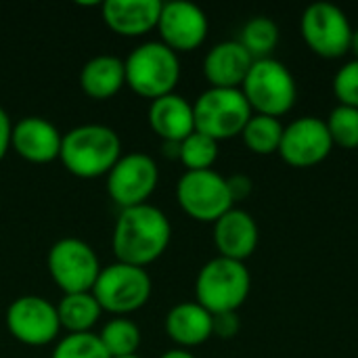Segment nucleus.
<instances>
[{"instance_id":"nucleus-34","label":"nucleus","mask_w":358,"mask_h":358,"mask_svg":"<svg viewBox=\"0 0 358 358\" xmlns=\"http://www.w3.org/2000/svg\"><path fill=\"white\" fill-rule=\"evenodd\" d=\"M350 52L355 55V59H358V27L352 31V40H350Z\"/></svg>"},{"instance_id":"nucleus-14","label":"nucleus","mask_w":358,"mask_h":358,"mask_svg":"<svg viewBox=\"0 0 358 358\" xmlns=\"http://www.w3.org/2000/svg\"><path fill=\"white\" fill-rule=\"evenodd\" d=\"M155 29L159 31V42L178 55L199 48L208 38L210 23L197 4L187 0H172L164 2Z\"/></svg>"},{"instance_id":"nucleus-20","label":"nucleus","mask_w":358,"mask_h":358,"mask_svg":"<svg viewBox=\"0 0 358 358\" xmlns=\"http://www.w3.org/2000/svg\"><path fill=\"white\" fill-rule=\"evenodd\" d=\"M212 315L197 302H180L166 315V334L178 348H195L212 338Z\"/></svg>"},{"instance_id":"nucleus-13","label":"nucleus","mask_w":358,"mask_h":358,"mask_svg":"<svg viewBox=\"0 0 358 358\" xmlns=\"http://www.w3.org/2000/svg\"><path fill=\"white\" fill-rule=\"evenodd\" d=\"M334 149L331 134L325 120L304 115L283 128L279 155L292 168H313L329 157Z\"/></svg>"},{"instance_id":"nucleus-25","label":"nucleus","mask_w":358,"mask_h":358,"mask_svg":"<svg viewBox=\"0 0 358 358\" xmlns=\"http://www.w3.org/2000/svg\"><path fill=\"white\" fill-rule=\"evenodd\" d=\"M101 344L111 358L132 357L141 346V329L134 321L126 317H115L107 321L99 334Z\"/></svg>"},{"instance_id":"nucleus-10","label":"nucleus","mask_w":358,"mask_h":358,"mask_svg":"<svg viewBox=\"0 0 358 358\" xmlns=\"http://www.w3.org/2000/svg\"><path fill=\"white\" fill-rule=\"evenodd\" d=\"M176 201L180 210L197 222H216L235 208L227 178L214 170L187 172L176 182Z\"/></svg>"},{"instance_id":"nucleus-29","label":"nucleus","mask_w":358,"mask_h":358,"mask_svg":"<svg viewBox=\"0 0 358 358\" xmlns=\"http://www.w3.org/2000/svg\"><path fill=\"white\" fill-rule=\"evenodd\" d=\"M334 94L338 105L358 109V59L344 63L334 76Z\"/></svg>"},{"instance_id":"nucleus-35","label":"nucleus","mask_w":358,"mask_h":358,"mask_svg":"<svg viewBox=\"0 0 358 358\" xmlns=\"http://www.w3.org/2000/svg\"><path fill=\"white\" fill-rule=\"evenodd\" d=\"M122 358H141L138 355H132V357H122Z\"/></svg>"},{"instance_id":"nucleus-2","label":"nucleus","mask_w":358,"mask_h":358,"mask_svg":"<svg viewBox=\"0 0 358 358\" xmlns=\"http://www.w3.org/2000/svg\"><path fill=\"white\" fill-rule=\"evenodd\" d=\"M120 134L105 124H82L63 134L61 164L78 178L107 176L122 157Z\"/></svg>"},{"instance_id":"nucleus-32","label":"nucleus","mask_w":358,"mask_h":358,"mask_svg":"<svg viewBox=\"0 0 358 358\" xmlns=\"http://www.w3.org/2000/svg\"><path fill=\"white\" fill-rule=\"evenodd\" d=\"M10 134H13V122L8 113L0 107V162L6 157L10 149Z\"/></svg>"},{"instance_id":"nucleus-26","label":"nucleus","mask_w":358,"mask_h":358,"mask_svg":"<svg viewBox=\"0 0 358 358\" xmlns=\"http://www.w3.org/2000/svg\"><path fill=\"white\" fill-rule=\"evenodd\" d=\"M178 159L187 168V172L212 170V166L218 159V143L195 130L180 143Z\"/></svg>"},{"instance_id":"nucleus-5","label":"nucleus","mask_w":358,"mask_h":358,"mask_svg":"<svg viewBox=\"0 0 358 358\" xmlns=\"http://www.w3.org/2000/svg\"><path fill=\"white\" fill-rule=\"evenodd\" d=\"M243 96L248 99L254 113L281 117L296 105L298 84L294 73L277 59L254 61L243 86Z\"/></svg>"},{"instance_id":"nucleus-22","label":"nucleus","mask_w":358,"mask_h":358,"mask_svg":"<svg viewBox=\"0 0 358 358\" xmlns=\"http://www.w3.org/2000/svg\"><path fill=\"white\" fill-rule=\"evenodd\" d=\"M61 329L67 334H90L92 327L99 323L103 308L99 306L92 292L80 294H63L57 304Z\"/></svg>"},{"instance_id":"nucleus-12","label":"nucleus","mask_w":358,"mask_h":358,"mask_svg":"<svg viewBox=\"0 0 358 358\" xmlns=\"http://www.w3.org/2000/svg\"><path fill=\"white\" fill-rule=\"evenodd\" d=\"M8 334L25 346H48L59 338L61 323L57 306L42 296H21L6 308Z\"/></svg>"},{"instance_id":"nucleus-11","label":"nucleus","mask_w":358,"mask_h":358,"mask_svg":"<svg viewBox=\"0 0 358 358\" xmlns=\"http://www.w3.org/2000/svg\"><path fill=\"white\" fill-rule=\"evenodd\" d=\"M159 182V168L147 153L134 151L122 155L107 174V193L122 210L149 203Z\"/></svg>"},{"instance_id":"nucleus-21","label":"nucleus","mask_w":358,"mask_h":358,"mask_svg":"<svg viewBox=\"0 0 358 358\" xmlns=\"http://www.w3.org/2000/svg\"><path fill=\"white\" fill-rule=\"evenodd\" d=\"M126 86L124 59L115 55H99L84 63L80 71V88L94 101L115 96Z\"/></svg>"},{"instance_id":"nucleus-1","label":"nucleus","mask_w":358,"mask_h":358,"mask_svg":"<svg viewBox=\"0 0 358 358\" xmlns=\"http://www.w3.org/2000/svg\"><path fill=\"white\" fill-rule=\"evenodd\" d=\"M170 239L172 224L168 216L159 208L143 203L120 212L111 235V250L117 262L145 268L164 256Z\"/></svg>"},{"instance_id":"nucleus-19","label":"nucleus","mask_w":358,"mask_h":358,"mask_svg":"<svg viewBox=\"0 0 358 358\" xmlns=\"http://www.w3.org/2000/svg\"><path fill=\"white\" fill-rule=\"evenodd\" d=\"M149 126L164 143H182L195 132L193 103L176 92L151 101Z\"/></svg>"},{"instance_id":"nucleus-27","label":"nucleus","mask_w":358,"mask_h":358,"mask_svg":"<svg viewBox=\"0 0 358 358\" xmlns=\"http://www.w3.org/2000/svg\"><path fill=\"white\" fill-rule=\"evenodd\" d=\"M327 130L331 134L334 147L358 149V109L338 105L331 109L329 117L325 120Z\"/></svg>"},{"instance_id":"nucleus-30","label":"nucleus","mask_w":358,"mask_h":358,"mask_svg":"<svg viewBox=\"0 0 358 358\" xmlns=\"http://www.w3.org/2000/svg\"><path fill=\"white\" fill-rule=\"evenodd\" d=\"M212 336L220 338V340H233L239 329H241V321L237 317V313H222V315H212Z\"/></svg>"},{"instance_id":"nucleus-28","label":"nucleus","mask_w":358,"mask_h":358,"mask_svg":"<svg viewBox=\"0 0 358 358\" xmlns=\"http://www.w3.org/2000/svg\"><path fill=\"white\" fill-rule=\"evenodd\" d=\"M50 358H111L99 334H67L57 342Z\"/></svg>"},{"instance_id":"nucleus-18","label":"nucleus","mask_w":358,"mask_h":358,"mask_svg":"<svg viewBox=\"0 0 358 358\" xmlns=\"http://www.w3.org/2000/svg\"><path fill=\"white\" fill-rule=\"evenodd\" d=\"M162 6V0H107L101 4V13L111 31L138 38L157 27Z\"/></svg>"},{"instance_id":"nucleus-4","label":"nucleus","mask_w":358,"mask_h":358,"mask_svg":"<svg viewBox=\"0 0 358 358\" xmlns=\"http://www.w3.org/2000/svg\"><path fill=\"white\" fill-rule=\"evenodd\" d=\"M252 289V275L245 262L222 256L212 258L201 266L195 279V302L210 315L237 313Z\"/></svg>"},{"instance_id":"nucleus-23","label":"nucleus","mask_w":358,"mask_h":358,"mask_svg":"<svg viewBox=\"0 0 358 358\" xmlns=\"http://www.w3.org/2000/svg\"><path fill=\"white\" fill-rule=\"evenodd\" d=\"M279 38H281L279 25L271 17L258 15L245 21V25L241 27L239 44L252 55L254 61H260L273 55V50L279 44Z\"/></svg>"},{"instance_id":"nucleus-17","label":"nucleus","mask_w":358,"mask_h":358,"mask_svg":"<svg viewBox=\"0 0 358 358\" xmlns=\"http://www.w3.org/2000/svg\"><path fill=\"white\" fill-rule=\"evenodd\" d=\"M252 65L254 59L239 40H224L208 50L203 76L210 82V88H241Z\"/></svg>"},{"instance_id":"nucleus-6","label":"nucleus","mask_w":358,"mask_h":358,"mask_svg":"<svg viewBox=\"0 0 358 358\" xmlns=\"http://www.w3.org/2000/svg\"><path fill=\"white\" fill-rule=\"evenodd\" d=\"M252 115L241 88H208L193 103L195 130L216 143L241 136Z\"/></svg>"},{"instance_id":"nucleus-3","label":"nucleus","mask_w":358,"mask_h":358,"mask_svg":"<svg viewBox=\"0 0 358 358\" xmlns=\"http://www.w3.org/2000/svg\"><path fill=\"white\" fill-rule=\"evenodd\" d=\"M124 67L126 86L149 101L172 94L180 80L178 55L159 40L138 44L124 59Z\"/></svg>"},{"instance_id":"nucleus-8","label":"nucleus","mask_w":358,"mask_h":358,"mask_svg":"<svg viewBox=\"0 0 358 358\" xmlns=\"http://www.w3.org/2000/svg\"><path fill=\"white\" fill-rule=\"evenodd\" d=\"M355 27L348 15L331 2L308 4L300 19V34L306 46L323 59H342L350 52Z\"/></svg>"},{"instance_id":"nucleus-9","label":"nucleus","mask_w":358,"mask_h":358,"mask_svg":"<svg viewBox=\"0 0 358 358\" xmlns=\"http://www.w3.org/2000/svg\"><path fill=\"white\" fill-rule=\"evenodd\" d=\"M48 275L63 294L92 292L101 262L96 252L78 237H63L52 243L46 258Z\"/></svg>"},{"instance_id":"nucleus-31","label":"nucleus","mask_w":358,"mask_h":358,"mask_svg":"<svg viewBox=\"0 0 358 358\" xmlns=\"http://www.w3.org/2000/svg\"><path fill=\"white\" fill-rule=\"evenodd\" d=\"M227 185H229V193L233 197V203H237L241 199H248L250 193H252V189H254L252 178L245 176V174H233V176H229L227 178Z\"/></svg>"},{"instance_id":"nucleus-15","label":"nucleus","mask_w":358,"mask_h":358,"mask_svg":"<svg viewBox=\"0 0 358 358\" xmlns=\"http://www.w3.org/2000/svg\"><path fill=\"white\" fill-rule=\"evenodd\" d=\"M63 134L59 128L40 115H25L13 124L10 149L29 164H50L61 155Z\"/></svg>"},{"instance_id":"nucleus-16","label":"nucleus","mask_w":358,"mask_h":358,"mask_svg":"<svg viewBox=\"0 0 358 358\" xmlns=\"http://www.w3.org/2000/svg\"><path fill=\"white\" fill-rule=\"evenodd\" d=\"M260 229L254 216L245 210L231 208L214 222V245L218 256L245 262L258 248Z\"/></svg>"},{"instance_id":"nucleus-24","label":"nucleus","mask_w":358,"mask_h":358,"mask_svg":"<svg viewBox=\"0 0 358 358\" xmlns=\"http://www.w3.org/2000/svg\"><path fill=\"white\" fill-rule=\"evenodd\" d=\"M283 124L277 117L271 115H260L254 113L250 117V122L245 124L241 138L245 143V147L256 153V155H273L279 153V145L283 138Z\"/></svg>"},{"instance_id":"nucleus-33","label":"nucleus","mask_w":358,"mask_h":358,"mask_svg":"<svg viewBox=\"0 0 358 358\" xmlns=\"http://www.w3.org/2000/svg\"><path fill=\"white\" fill-rule=\"evenodd\" d=\"M159 358H197L193 352L185 350V348H172L168 352H164Z\"/></svg>"},{"instance_id":"nucleus-7","label":"nucleus","mask_w":358,"mask_h":358,"mask_svg":"<svg viewBox=\"0 0 358 358\" xmlns=\"http://www.w3.org/2000/svg\"><path fill=\"white\" fill-rule=\"evenodd\" d=\"M151 292L153 281L147 268L124 262H113L101 268L92 287V296L103 313H111L115 317H126L141 310L149 302Z\"/></svg>"}]
</instances>
